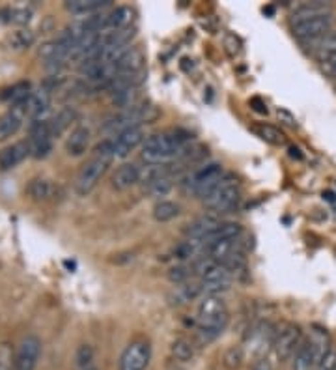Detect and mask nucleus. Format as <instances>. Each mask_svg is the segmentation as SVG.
Wrapping results in <instances>:
<instances>
[{"label": "nucleus", "mask_w": 336, "mask_h": 370, "mask_svg": "<svg viewBox=\"0 0 336 370\" xmlns=\"http://www.w3.org/2000/svg\"><path fill=\"white\" fill-rule=\"evenodd\" d=\"M249 105H250V107H252V111H256V113L267 114V105H265V103L262 101L260 98H252L249 101Z\"/></svg>", "instance_id": "41"}, {"label": "nucleus", "mask_w": 336, "mask_h": 370, "mask_svg": "<svg viewBox=\"0 0 336 370\" xmlns=\"http://www.w3.org/2000/svg\"><path fill=\"white\" fill-rule=\"evenodd\" d=\"M30 94V82L21 81L16 82V84H11V86L4 88V90L0 92V101L11 103L13 107H17V105H23V103L28 99Z\"/></svg>", "instance_id": "27"}, {"label": "nucleus", "mask_w": 336, "mask_h": 370, "mask_svg": "<svg viewBox=\"0 0 336 370\" xmlns=\"http://www.w3.org/2000/svg\"><path fill=\"white\" fill-rule=\"evenodd\" d=\"M172 357L179 363H189L194 359V344L187 339H176L170 346Z\"/></svg>", "instance_id": "29"}, {"label": "nucleus", "mask_w": 336, "mask_h": 370, "mask_svg": "<svg viewBox=\"0 0 336 370\" xmlns=\"http://www.w3.org/2000/svg\"><path fill=\"white\" fill-rule=\"evenodd\" d=\"M279 118H280V120H286L284 123H288L290 128H297L296 118H293V116H291L290 113H286V111H279Z\"/></svg>", "instance_id": "43"}, {"label": "nucleus", "mask_w": 336, "mask_h": 370, "mask_svg": "<svg viewBox=\"0 0 336 370\" xmlns=\"http://www.w3.org/2000/svg\"><path fill=\"white\" fill-rule=\"evenodd\" d=\"M25 116L26 114L23 105H17V107H13L11 111H8V113L0 116V142L11 139L19 131Z\"/></svg>", "instance_id": "18"}, {"label": "nucleus", "mask_w": 336, "mask_h": 370, "mask_svg": "<svg viewBox=\"0 0 336 370\" xmlns=\"http://www.w3.org/2000/svg\"><path fill=\"white\" fill-rule=\"evenodd\" d=\"M219 225H220V221L215 215L200 217V219L193 221L191 225H187V228H185V234H187V237L191 240V242L200 243L202 240H204V237H208L209 234H211V232H213Z\"/></svg>", "instance_id": "22"}, {"label": "nucleus", "mask_w": 336, "mask_h": 370, "mask_svg": "<svg viewBox=\"0 0 336 370\" xmlns=\"http://www.w3.org/2000/svg\"><path fill=\"white\" fill-rule=\"evenodd\" d=\"M252 131H254V133L258 135L262 140H265L267 144H273V146H282V144L286 142L282 131L276 129L275 125H269V123H260V125H254Z\"/></svg>", "instance_id": "28"}, {"label": "nucleus", "mask_w": 336, "mask_h": 370, "mask_svg": "<svg viewBox=\"0 0 336 370\" xmlns=\"http://www.w3.org/2000/svg\"><path fill=\"white\" fill-rule=\"evenodd\" d=\"M321 67H323V72L329 73L331 77L336 79V52L332 55L331 58H329V60L323 62V64H321Z\"/></svg>", "instance_id": "40"}, {"label": "nucleus", "mask_w": 336, "mask_h": 370, "mask_svg": "<svg viewBox=\"0 0 336 370\" xmlns=\"http://www.w3.org/2000/svg\"><path fill=\"white\" fill-rule=\"evenodd\" d=\"M26 193H28L32 201L49 202L56 198L58 187L47 178H34V180H30V184L26 185Z\"/></svg>", "instance_id": "21"}, {"label": "nucleus", "mask_w": 336, "mask_h": 370, "mask_svg": "<svg viewBox=\"0 0 336 370\" xmlns=\"http://www.w3.org/2000/svg\"><path fill=\"white\" fill-rule=\"evenodd\" d=\"M77 359H79V365H81L82 369L88 370V366L92 365V359H94L92 348H90V346H81L79 354H77Z\"/></svg>", "instance_id": "38"}, {"label": "nucleus", "mask_w": 336, "mask_h": 370, "mask_svg": "<svg viewBox=\"0 0 336 370\" xmlns=\"http://www.w3.org/2000/svg\"><path fill=\"white\" fill-rule=\"evenodd\" d=\"M332 26H335V17H332V13H327V16L291 23V34L299 41H306L335 30Z\"/></svg>", "instance_id": "10"}, {"label": "nucleus", "mask_w": 336, "mask_h": 370, "mask_svg": "<svg viewBox=\"0 0 336 370\" xmlns=\"http://www.w3.org/2000/svg\"><path fill=\"white\" fill-rule=\"evenodd\" d=\"M303 331L297 324H284L276 331L275 344H273V354L280 363L291 361L293 354L297 352L299 344L303 342Z\"/></svg>", "instance_id": "7"}, {"label": "nucleus", "mask_w": 336, "mask_h": 370, "mask_svg": "<svg viewBox=\"0 0 336 370\" xmlns=\"http://www.w3.org/2000/svg\"><path fill=\"white\" fill-rule=\"evenodd\" d=\"M279 329L275 324H271L269 320H260L247 331L243 339V352L245 357H252L254 361L267 357V352L273 349L275 337Z\"/></svg>", "instance_id": "4"}, {"label": "nucleus", "mask_w": 336, "mask_h": 370, "mask_svg": "<svg viewBox=\"0 0 336 370\" xmlns=\"http://www.w3.org/2000/svg\"><path fill=\"white\" fill-rule=\"evenodd\" d=\"M191 273H193V269H187V267H172L170 273H168V279H170L172 283L181 286V284L187 283L189 277H191Z\"/></svg>", "instance_id": "34"}, {"label": "nucleus", "mask_w": 336, "mask_h": 370, "mask_svg": "<svg viewBox=\"0 0 336 370\" xmlns=\"http://www.w3.org/2000/svg\"><path fill=\"white\" fill-rule=\"evenodd\" d=\"M301 45L312 58H316L318 62L323 64L336 52V30L327 32L323 36L312 38V40L301 41Z\"/></svg>", "instance_id": "12"}, {"label": "nucleus", "mask_w": 336, "mask_h": 370, "mask_svg": "<svg viewBox=\"0 0 336 370\" xmlns=\"http://www.w3.org/2000/svg\"><path fill=\"white\" fill-rule=\"evenodd\" d=\"M327 13H332L331 4H327V2H321V0H316V2H303V4L296 6V10L291 13V23L327 16Z\"/></svg>", "instance_id": "23"}, {"label": "nucleus", "mask_w": 336, "mask_h": 370, "mask_svg": "<svg viewBox=\"0 0 336 370\" xmlns=\"http://www.w3.org/2000/svg\"><path fill=\"white\" fill-rule=\"evenodd\" d=\"M90 140H92V131L86 125H77L66 140V152L72 157H81L90 148Z\"/></svg>", "instance_id": "16"}, {"label": "nucleus", "mask_w": 336, "mask_h": 370, "mask_svg": "<svg viewBox=\"0 0 336 370\" xmlns=\"http://www.w3.org/2000/svg\"><path fill=\"white\" fill-rule=\"evenodd\" d=\"M318 359L314 354V346L308 340V337L303 339L297 352L291 357V370H316Z\"/></svg>", "instance_id": "20"}, {"label": "nucleus", "mask_w": 336, "mask_h": 370, "mask_svg": "<svg viewBox=\"0 0 336 370\" xmlns=\"http://www.w3.org/2000/svg\"><path fill=\"white\" fill-rule=\"evenodd\" d=\"M112 6V0H72L66 2V10L77 16H96Z\"/></svg>", "instance_id": "25"}, {"label": "nucleus", "mask_w": 336, "mask_h": 370, "mask_svg": "<svg viewBox=\"0 0 336 370\" xmlns=\"http://www.w3.org/2000/svg\"><path fill=\"white\" fill-rule=\"evenodd\" d=\"M28 21H30V11L28 10H11V23L25 25Z\"/></svg>", "instance_id": "39"}, {"label": "nucleus", "mask_w": 336, "mask_h": 370, "mask_svg": "<svg viewBox=\"0 0 336 370\" xmlns=\"http://www.w3.org/2000/svg\"><path fill=\"white\" fill-rule=\"evenodd\" d=\"M288 154H290V157H293V159H303V154H301V150L297 148V146H290V148H288Z\"/></svg>", "instance_id": "44"}, {"label": "nucleus", "mask_w": 336, "mask_h": 370, "mask_svg": "<svg viewBox=\"0 0 336 370\" xmlns=\"http://www.w3.org/2000/svg\"><path fill=\"white\" fill-rule=\"evenodd\" d=\"M228 307L220 296H204L196 308V333L204 342L217 339L228 324Z\"/></svg>", "instance_id": "2"}, {"label": "nucleus", "mask_w": 336, "mask_h": 370, "mask_svg": "<svg viewBox=\"0 0 336 370\" xmlns=\"http://www.w3.org/2000/svg\"><path fill=\"white\" fill-rule=\"evenodd\" d=\"M323 198H327L329 202H336V195L332 193V191H327V193H323Z\"/></svg>", "instance_id": "45"}, {"label": "nucleus", "mask_w": 336, "mask_h": 370, "mask_svg": "<svg viewBox=\"0 0 336 370\" xmlns=\"http://www.w3.org/2000/svg\"><path fill=\"white\" fill-rule=\"evenodd\" d=\"M30 155V144L28 142H16L11 146L0 150V170H10L16 169L17 164Z\"/></svg>", "instance_id": "17"}, {"label": "nucleus", "mask_w": 336, "mask_h": 370, "mask_svg": "<svg viewBox=\"0 0 336 370\" xmlns=\"http://www.w3.org/2000/svg\"><path fill=\"white\" fill-rule=\"evenodd\" d=\"M133 16H135V11H133L129 6H118V8H112L111 11H107V32H105V34L129 28L133 23Z\"/></svg>", "instance_id": "26"}, {"label": "nucleus", "mask_w": 336, "mask_h": 370, "mask_svg": "<svg viewBox=\"0 0 336 370\" xmlns=\"http://www.w3.org/2000/svg\"><path fill=\"white\" fill-rule=\"evenodd\" d=\"M241 234H243V228H241V225H237V223H220L208 237H204V240L200 242V245H204L206 249H208V247L215 245V243L240 237Z\"/></svg>", "instance_id": "24"}, {"label": "nucleus", "mask_w": 336, "mask_h": 370, "mask_svg": "<svg viewBox=\"0 0 336 370\" xmlns=\"http://www.w3.org/2000/svg\"><path fill=\"white\" fill-rule=\"evenodd\" d=\"M41 355V340L36 335H28L17 346L13 370H36L38 359Z\"/></svg>", "instance_id": "11"}, {"label": "nucleus", "mask_w": 336, "mask_h": 370, "mask_svg": "<svg viewBox=\"0 0 336 370\" xmlns=\"http://www.w3.org/2000/svg\"><path fill=\"white\" fill-rule=\"evenodd\" d=\"M316 370H336V346L332 344L329 348L325 355H323V359L320 361V365L316 366Z\"/></svg>", "instance_id": "35"}, {"label": "nucleus", "mask_w": 336, "mask_h": 370, "mask_svg": "<svg viewBox=\"0 0 336 370\" xmlns=\"http://www.w3.org/2000/svg\"><path fill=\"white\" fill-rule=\"evenodd\" d=\"M170 191H172V180H170V176L155 178V180L144 184V193L150 196H167Z\"/></svg>", "instance_id": "32"}, {"label": "nucleus", "mask_w": 336, "mask_h": 370, "mask_svg": "<svg viewBox=\"0 0 336 370\" xmlns=\"http://www.w3.org/2000/svg\"><path fill=\"white\" fill-rule=\"evenodd\" d=\"M32 41H34V36H32L28 30H19L13 34L11 38V43L17 47V49H25V47L32 45Z\"/></svg>", "instance_id": "36"}, {"label": "nucleus", "mask_w": 336, "mask_h": 370, "mask_svg": "<svg viewBox=\"0 0 336 370\" xmlns=\"http://www.w3.org/2000/svg\"><path fill=\"white\" fill-rule=\"evenodd\" d=\"M245 361V352L241 346H232L224 352L223 365L226 370H237Z\"/></svg>", "instance_id": "33"}, {"label": "nucleus", "mask_w": 336, "mask_h": 370, "mask_svg": "<svg viewBox=\"0 0 336 370\" xmlns=\"http://www.w3.org/2000/svg\"><path fill=\"white\" fill-rule=\"evenodd\" d=\"M152 361V346L146 339H137L123 348L118 370H146Z\"/></svg>", "instance_id": "8"}, {"label": "nucleus", "mask_w": 336, "mask_h": 370, "mask_svg": "<svg viewBox=\"0 0 336 370\" xmlns=\"http://www.w3.org/2000/svg\"><path fill=\"white\" fill-rule=\"evenodd\" d=\"M140 178H142V170L138 169L137 164L123 163L118 167L114 176H112V187L116 191H128L140 184Z\"/></svg>", "instance_id": "15"}, {"label": "nucleus", "mask_w": 336, "mask_h": 370, "mask_svg": "<svg viewBox=\"0 0 336 370\" xmlns=\"http://www.w3.org/2000/svg\"><path fill=\"white\" fill-rule=\"evenodd\" d=\"M144 52L137 47H131L125 55H123L120 60H116L112 66H114V73L116 75H122V73H142L144 72ZM114 75V77H116Z\"/></svg>", "instance_id": "19"}, {"label": "nucleus", "mask_w": 336, "mask_h": 370, "mask_svg": "<svg viewBox=\"0 0 336 370\" xmlns=\"http://www.w3.org/2000/svg\"><path fill=\"white\" fill-rule=\"evenodd\" d=\"M240 184L234 176L224 174L223 180L215 185L213 191L209 193L206 198H202L206 210L213 211V213H226V211L234 210L235 204L240 202Z\"/></svg>", "instance_id": "5"}, {"label": "nucleus", "mask_w": 336, "mask_h": 370, "mask_svg": "<svg viewBox=\"0 0 336 370\" xmlns=\"http://www.w3.org/2000/svg\"><path fill=\"white\" fill-rule=\"evenodd\" d=\"M189 140H191V135L181 129L150 135L148 139L144 140L142 159L148 164H164L167 161L181 157Z\"/></svg>", "instance_id": "1"}, {"label": "nucleus", "mask_w": 336, "mask_h": 370, "mask_svg": "<svg viewBox=\"0 0 336 370\" xmlns=\"http://www.w3.org/2000/svg\"><path fill=\"white\" fill-rule=\"evenodd\" d=\"M73 120H75V111H73V108H62L55 118L49 120L52 137H58V135L64 133V131L72 125Z\"/></svg>", "instance_id": "30"}, {"label": "nucleus", "mask_w": 336, "mask_h": 370, "mask_svg": "<svg viewBox=\"0 0 336 370\" xmlns=\"http://www.w3.org/2000/svg\"><path fill=\"white\" fill-rule=\"evenodd\" d=\"M224 178L223 164L219 163H208L204 167H200L189 176L185 185H187V191L194 193L198 198H206V196L213 191V187L219 184Z\"/></svg>", "instance_id": "6"}, {"label": "nucleus", "mask_w": 336, "mask_h": 370, "mask_svg": "<svg viewBox=\"0 0 336 370\" xmlns=\"http://www.w3.org/2000/svg\"><path fill=\"white\" fill-rule=\"evenodd\" d=\"M174 254H176L179 260H187V258H191L194 254V242L187 240V242L176 245V249H174Z\"/></svg>", "instance_id": "37"}, {"label": "nucleus", "mask_w": 336, "mask_h": 370, "mask_svg": "<svg viewBox=\"0 0 336 370\" xmlns=\"http://www.w3.org/2000/svg\"><path fill=\"white\" fill-rule=\"evenodd\" d=\"M250 370H273V365H271V361L267 357L264 359H258V361H252V366Z\"/></svg>", "instance_id": "42"}, {"label": "nucleus", "mask_w": 336, "mask_h": 370, "mask_svg": "<svg viewBox=\"0 0 336 370\" xmlns=\"http://www.w3.org/2000/svg\"><path fill=\"white\" fill-rule=\"evenodd\" d=\"M193 273L200 279V283L211 284H232V277H234V273L230 271L224 264L209 257L196 260L193 266Z\"/></svg>", "instance_id": "9"}, {"label": "nucleus", "mask_w": 336, "mask_h": 370, "mask_svg": "<svg viewBox=\"0 0 336 370\" xmlns=\"http://www.w3.org/2000/svg\"><path fill=\"white\" fill-rule=\"evenodd\" d=\"M179 215V206L170 201H161L153 208V219L157 223H168Z\"/></svg>", "instance_id": "31"}, {"label": "nucleus", "mask_w": 336, "mask_h": 370, "mask_svg": "<svg viewBox=\"0 0 336 370\" xmlns=\"http://www.w3.org/2000/svg\"><path fill=\"white\" fill-rule=\"evenodd\" d=\"M144 140H146V137H144L142 128H129L122 131V133H118L112 139V142H114V157H120V159L128 157L133 150H137Z\"/></svg>", "instance_id": "13"}, {"label": "nucleus", "mask_w": 336, "mask_h": 370, "mask_svg": "<svg viewBox=\"0 0 336 370\" xmlns=\"http://www.w3.org/2000/svg\"><path fill=\"white\" fill-rule=\"evenodd\" d=\"M114 159V142L111 139H105L94 148L92 159L88 161L81 169L75 181V191L81 196L88 195L96 189V185L101 181V178L107 174L108 167Z\"/></svg>", "instance_id": "3"}, {"label": "nucleus", "mask_w": 336, "mask_h": 370, "mask_svg": "<svg viewBox=\"0 0 336 370\" xmlns=\"http://www.w3.org/2000/svg\"><path fill=\"white\" fill-rule=\"evenodd\" d=\"M23 107H25V114L28 118H32L34 122L38 120H43L41 116L49 111L51 107V92L47 90V88H40L38 92H32L28 96L25 103H23Z\"/></svg>", "instance_id": "14"}]
</instances>
